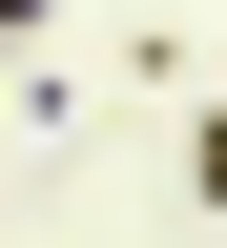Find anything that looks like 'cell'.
<instances>
[{
	"mask_svg": "<svg viewBox=\"0 0 227 248\" xmlns=\"http://www.w3.org/2000/svg\"><path fill=\"white\" fill-rule=\"evenodd\" d=\"M186 186H207V207H227V104H207V124H186Z\"/></svg>",
	"mask_w": 227,
	"mask_h": 248,
	"instance_id": "6da1fadb",
	"label": "cell"
}]
</instances>
